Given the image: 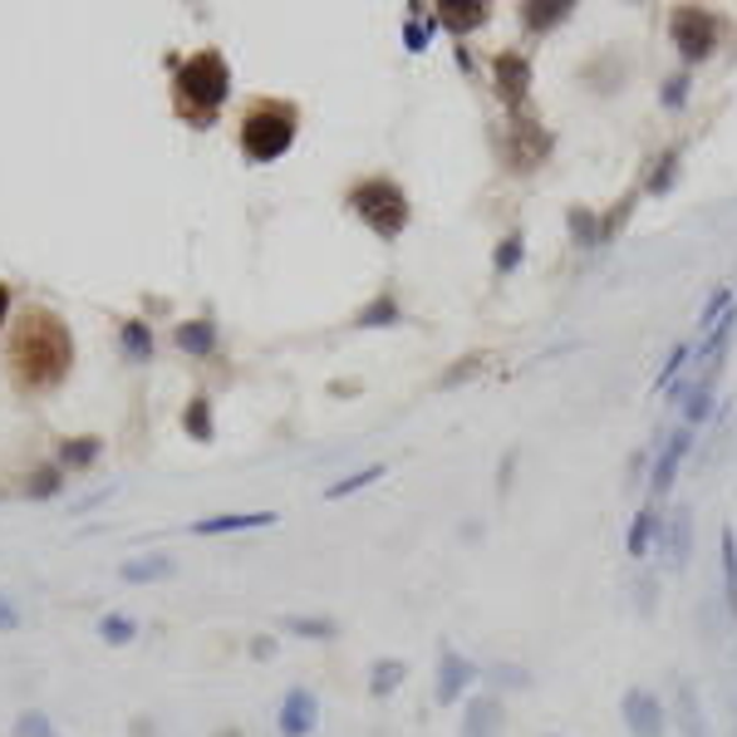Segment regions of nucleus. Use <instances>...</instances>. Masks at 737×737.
I'll return each mask as SVG.
<instances>
[{
    "mask_svg": "<svg viewBox=\"0 0 737 737\" xmlns=\"http://www.w3.org/2000/svg\"><path fill=\"white\" fill-rule=\"evenodd\" d=\"M432 15H438L442 29H452V35H472V29H482L491 20V10L482 5V0H438L432 5Z\"/></svg>",
    "mask_w": 737,
    "mask_h": 737,
    "instance_id": "obj_14",
    "label": "nucleus"
},
{
    "mask_svg": "<svg viewBox=\"0 0 737 737\" xmlns=\"http://www.w3.org/2000/svg\"><path fill=\"white\" fill-rule=\"evenodd\" d=\"M15 737H59V733H55V723H49L39 708H29V713L15 717Z\"/></svg>",
    "mask_w": 737,
    "mask_h": 737,
    "instance_id": "obj_35",
    "label": "nucleus"
},
{
    "mask_svg": "<svg viewBox=\"0 0 737 737\" xmlns=\"http://www.w3.org/2000/svg\"><path fill=\"white\" fill-rule=\"evenodd\" d=\"M619 717H625V733L629 737H668V708L658 693H649V688H625V698H619Z\"/></svg>",
    "mask_w": 737,
    "mask_h": 737,
    "instance_id": "obj_7",
    "label": "nucleus"
},
{
    "mask_svg": "<svg viewBox=\"0 0 737 737\" xmlns=\"http://www.w3.org/2000/svg\"><path fill=\"white\" fill-rule=\"evenodd\" d=\"M98 634H104L108 644H133V639H138V625H133L128 615H104V619H98Z\"/></svg>",
    "mask_w": 737,
    "mask_h": 737,
    "instance_id": "obj_34",
    "label": "nucleus"
},
{
    "mask_svg": "<svg viewBox=\"0 0 737 737\" xmlns=\"http://www.w3.org/2000/svg\"><path fill=\"white\" fill-rule=\"evenodd\" d=\"M349 212L359 216L379 241H399L413 222L408 192H403L393 177H359V182L349 187Z\"/></svg>",
    "mask_w": 737,
    "mask_h": 737,
    "instance_id": "obj_4",
    "label": "nucleus"
},
{
    "mask_svg": "<svg viewBox=\"0 0 737 737\" xmlns=\"http://www.w3.org/2000/svg\"><path fill=\"white\" fill-rule=\"evenodd\" d=\"M383 477V462H369V467H359V472H349V477H340V482H330L324 487V501H344V497H354V491H364L369 482H379Z\"/></svg>",
    "mask_w": 737,
    "mask_h": 737,
    "instance_id": "obj_28",
    "label": "nucleus"
},
{
    "mask_svg": "<svg viewBox=\"0 0 737 737\" xmlns=\"http://www.w3.org/2000/svg\"><path fill=\"white\" fill-rule=\"evenodd\" d=\"M688 354H693V349H688V344H674V354H668V364H664V369H658V379H654V393H658V389H668V383L678 379V369H683V364H688Z\"/></svg>",
    "mask_w": 737,
    "mask_h": 737,
    "instance_id": "obj_37",
    "label": "nucleus"
},
{
    "mask_svg": "<svg viewBox=\"0 0 737 737\" xmlns=\"http://www.w3.org/2000/svg\"><path fill=\"white\" fill-rule=\"evenodd\" d=\"M104 452V438L84 432V438H64L59 442V467H88V462Z\"/></svg>",
    "mask_w": 737,
    "mask_h": 737,
    "instance_id": "obj_26",
    "label": "nucleus"
},
{
    "mask_svg": "<svg viewBox=\"0 0 737 737\" xmlns=\"http://www.w3.org/2000/svg\"><path fill=\"white\" fill-rule=\"evenodd\" d=\"M634 202H639V192H625V197H619V202H615V212H609L605 222H599V246H605V241H615V231L629 222V212H634Z\"/></svg>",
    "mask_w": 737,
    "mask_h": 737,
    "instance_id": "obj_33",
    "label": "nucleus"
},
{
    "mask_svg": "<svg viewBox=\"0 0 737 737\" xmlns=\"http://www.w3.org/2000/svg\"><path fill=\"white\" fill-rule=\"evenodd\" d=\"M507 733V708L497 693H472L462 703V727L457 737H501Z\"/></svg>",
    "mask_w": 737,
    "mask_h": 737,
    "instance_id": "obj_11",
    "label": "nucleus"
},
{
    "mask_svg": "<svg viewBox=\"0 0 737 737\" xmlns=\"http://www.w3.org/2000/svg\"><path fill=\"white\" fill-rule=\"evenodd\" d=\"M708 413H713V389H708V383H698V389L688 393V423H703Z\"/></svg>",
    "mask_w": 737,
    "mask_h": 737,
    "instance_id": "obj_39",
    "label": "nucleus"
},
{
    "mask_svg": "<svg viewBox=\"0 0 737 737\" xmlns=\"http://www.w3.org/2000/svg\"><path fill=\"white\" fill-rule=\"evenodd\" d=\"M432 25H438V15H432V20H418V15H413L408 25H403V45H408L413 55H423V49H428V35H432Z\"/></svg>",
    "mask_w": 737,
    "mask_h": 737,
    "instance_id": "obj_36",
    "label": "nucleus"
},
{
    "mask_svg": "<svg viewBox=\"0 0 737 737\" xmlns=\"http://www.w3.org/2000/svg\"><path fill=\"white\" fill-rule=\"evenodd\" d=\"M275 727H281V737H310L314 727H320V698L295 683L290 693L281 698V708H275Z\"/></svg>",
    "mask_w": 737,
    "mask_h": 737,
    "instance_id": "obj_10",
    "label": "nucleus"
},
{
    "mask_svg": "<svg viewBox=\"0 0 737 737\" xmlns=\"http://www.w3.org/2000/svg\"><path fill=\"white\" fill-rule=\"evenodd\" d=\"M226 98H231V64H226L222 49H197L192 59H182V64H177L173 108L192 128H212Z\"/></svg>",
    "mask_w": 737,
    "mask_h": 737,
    "instance_id": "obj_2",
    "label": "nucleus"
},
{
    "mask_svg": "<svg viewBox=\"0 0 737 737\" xmlns=\"http://www.w3.org/2000/svg\"><path fill=\"white\" fill-rule=\"evenodd\" d=\"M403 678H408V664H403V658H373V664H369V693L373 698L399 693Z\"/></svg>",
    "mask_w": 737,
    "mask_h": 737,
    "instance_id": "obj_24",
    "label": "nucleus"
},
{
    "mask_svg": "<svg viewBox=\"0 0 737 737\" xmlns=\"http://www.w3.org/2000/svg\"><path fill=\"white\" fill-rule=\"evenodd\" d=\"M281 629L285 634H300V639H320V644L340 639V619H330V615H285Z\"/></svg>",
    "mask_w": 737,
    "mask_h": 737,
    "instance_id": "obj_22",
    "label": "nucleus"
},
{
    "mask_svg": "<svg viewBox=\"0 0 737 737\" xmlns=\"http://www.w3.org/2000/svg\"><path fill=\"white\" fill-rule=\"evenodd\" d=\"M570 236H575V246H585V251H595L599 246V222H595V212L590 206H570Z\"/></svg>",
    "mask_w": 737,
    "mask_h": 737,
    "instance_id": "obj_31",
    "label": "nucleus"
},
{
    "mask_svg": "<svg viewBox=\"0 0 737 737\" xmlns=\"http://www.w3.org/2000/svg\"><path fill=\"white\" fill-rule=\"evenodd\" d=\"M550 153V133L536 123V118H516V123L501 133V163L511 173H536Z\"/></svg>",
    "mask_w": 737,
    "mask_h": 737,
    "instance_id": "obj_6",
    "label": "nucleus"
},
{
    "mask_svg": "<svg viewBox=\"0 0 737 737\" xmlns=\"http://www.w3.org/2000/svg\"><path fill=\"white\" fill-rule=\"evenodd\" d=\"M5 364H10V379L20 389H59L74 369V334L69 324L59 320L55 310L45 305H29L15 324H10V340H5Z\"/></svg>",
    "mask_w": 737,
    "mask_h": 737,
    "instance_id": "obj_1",
    "label": "nucleus"
},
{
    "mask_svg": "<svg viewBox=\"0 0 737 737\" xmlns=\"http://www.w3.org/2000/svg\"><path fill=\"white\" fill-rule=\"evenodd\" d=\"M658 531H664V516H658V507L649 501V507H639V516H634V526H629V536H625V550H629V560H644L649 556V546L658 540Z\"/></svg>",
    "mask_w": 737,
    "mask_h": 737,
    "instance_id": "obj_17",
    "label": "nucleus"
},
{
    "mask_svg": "<svg viewBox=\"0 0 737 737\" xmlns=\"http://www.w3.org/2000/svg\"><path fill=\"white\" fill-rule=\"evenodd\" d=\"M295 133H300V108L285 104V98H255L251 108L241 114V157L246 163H275L295 147Z\"/></svg>",
    "mask_w": 737,
    "mask_h": 737,
    "instance_id": "obj_3",
    "label": "nucleus"
},
{
    "mask_svg": "<svg viewBox=\"0 0 737 737\" xmlns=\"http://www.w3.org/2000/svg\"><path fill=\"white\" fill-rule=\"evenodd\" d=\"M177 575V560L167 556H133L118 566V580H128V585H157V580H173Z\"/></svg>",
    "mask_w": 737,
    "mask_h": 737,
    "instance_id": "obj_16",
    "label": "nucleus"
},
{
    "mask_svg": "<svg viewBox=\"0 0 737 737\" xmlns=\"http://www.w3.org/2000/svg\"><path fill=\"white\" fill-rule=\"evenodd\" d=\"M5 314H10V285L0 281V330H5Z\"/></svg>",
    "mask_w": 737,
    "mask_h": 737,
    "instance_id": "obj_44",
    "label": "nucleus"
},
{
    "mask_svg": "<svg viewBox=\"0 0 737 737\" xmlns=\"http://www.w3.org/2000/svg\"><path fill=\"white\" fill-rule=\"evenodd\" d=\"M668 39H674L683 64H698V59H708L717 49V20L698 5H674V15H668Z\"/></svg>",
    "mask_w": 737,
    "mask_h": 737,
    "instance_id": "obj_5",
    "label": "nucleus"
},
{
    "mask_svg": "<svg viewBox=\"0 0 737 737\" xmlns=\"http://www.w3.org/2000/svg\"><path fill=\"white\" fill-rule=\"evenodd\" d=\"M182 428L192 432L197 442H212L216 438V423H212V403L197 393V399H187V408H182Z\"/></svg>",
    "mask_w": 737,
    "mask_h": 737,
    "instance_id": "obj_27",
    "label": "nucleus"
},
{
    "mask_svg": "<svg viewBox=\"0 0 737 737\" xmlns=\"http://www.w3.org/2000/svg\"><path fill=\"white\" fill-rule=\"evenodd\" d=\"M688 531H693V511L688 507H678L674 516L664 521V531H658V550H664V560L674 570L688 566Z\"/></svg>",
    "mask_w": 737,
    "mask_h": 737,
    "instance_id": "obj_15",
    "label": "nucleus"
},
{
    "mask_svg": "<svg viewBox=\"0 0 737 737\" xmlns=\"http://www.w3.org/2000/svg\"><path fill=\"white\" fill-rule=\"evenodd\" d=\"M64 487V477H59V467H35L25 477V497H35V501H49L55 491Z\"/></svg>",
    "mask_w": 737,
    "mask_h": 737,
    "instance_id": "obj_32",
    "label": "nucleus"
},
{
    "mask_svg": "<svg viewBox=\"0 0 737 737\" xmlns=\"http://www.w3.org/2000/svg\"><path fill=\"white\" fill-rule=\"evenodd\" d=\"M0 629H20V609L5 595H0Z\"/></svg>",
    "mask_w": 737,
    "mask_h": 737,
    "instance_id": "obj_42",
    "label": "nucleus"
},
{
    "mask_svg": "<svg viewBox=\"0 0 737 737\" xmlns=\"http://www.w3.org/2000/svg\"><path fill=\"white\" fill-rule=\"evenodd\" d=\"M688 104V69L664 79V108H683Z\"/></svg>",
    "mask_w": 737,
    "mask_h": 737,
    "instance_id": "obj_38",
    "label": "nucleus"
},
{
    "mask_svg": "<svg viewBox=\"0 0 737 737\" xmlns=\"http://www.w3.org/2000/svg\"><path fill=\"white\" fill-rule=\"evenodd\" d=\"M546 737H560V733H546Z\"/></svg>",
    "mask_w": 737,
    "mask_h": 737,
    "instance_id": "obj_45",
    "label": "nucleus"
},
{
    "mask_svg": "<svg viewBox=\"0 0 737 737\" xmlns=\"http://www.w3.org/2000/svg\"><path fill=\"white\" fill-rule=\"evenodd\" d=\"M717 560H723V599L727 615H737V536L733 531H717Z\"/></svg>",
    "mask_w": 737,
    "mask_h": 737,
    "instance_id": "obj_23",
    "label": "nucleus"
},
{
    "mask_svg": "<svg viewBox=\"0 0 737 737\" xmlns=\"http://www.w3.org/2000/svg\"><path fill=\"white\" fill-rule=\"evenodd\" d=\"M118 349H123L128 364H147L153 359V330L143 320H123L118 324Z\"/></svg>",
    "mask_w": 737,
    "mask_h": 737,
    "instance_id": "obj_20",
    "label": "nucleus"
},
{
    "mask_svg": "<svg viewBox=\"0 0 737 737\" xmlns=\"http://www.w3.org/2000/svg\"><path fill=\"white\" fill-rule=\"evenodd\" d=\"M674 713H678L683 737H713V733H708L703 703H698V693H693V683H688V678H678V688H674Z\"/></svg>",
    "mask_w": 737,
    "mask_h": 737,
    "instance_id": "obj_18",
    "label": "nucleus"
},
{
    "mask_svg": "<svg viewBox=\"0 0 737 737\" xmlns=\"http://www.w3.org/2000/svg\"><path fill=\"white\" fill-rule=\"evenodd\" d=\"M275 526V511H216V516L192 521V536H231V531H261Z\"/></svg>",
    "mask_w": 737,
    "mask_h": 737,
    "instance_id": "obj_13",
    "label": "nucleus"
},
{
    "mask_svg": "<svg viewBox=\"0 0 737 737\" xmlns=\"http://www.w3.org/2000/svg\"><path fill=\"white\" fill-rule=\"evenodd\" d=\"M399 320H403V310H399V295L393 290H379L359 314H354L359 330H383V324H399Z\"/></svg>",
    "mask_w": 737,
    "mask_h": 737,
    "instance_id": "obj_21",
    "label": "nucleus"
},
{
    "mask_svg": "<svg viewBox=\"0 0 737 737\" xmlns=\"http://www.w3.org/2000/svg\"><path fill=\"white\" fill-rule=\"evenodd\" d=\"M251 654H255V658H271V654H275V639H271V634H261V639L251 644Z\"/></svg>",
    "mask_w": 737,
    "mask_h": 737,
    "instance_id": "obj_43",
    "label": "nucleus"
},
{
    "mask_svg": "<svg viewBox=\"0 0 737 737\" xmlns=\"http://www.w3.org/2000/svg\"><path fill=\"white\" fill-rule=\"evenodd\" d=\"M477 369H482V354H467V359H457V369H448L438 383H442V389H457V383H462V379H472Z\"/></svg>",
    "mask_w": 737,
    "mask_h": 737,
    "instance_id": "obj_41",
    "label": "nucleus"
},
{
    "mask_svg": "<svg viewBox=\"0 0 737 737\" xmlns=\"http://www.w3.org/2000/svg\"><path fill=\"white\" fill-rule=\"evenodd\" d=\"M477 678H482V668L472 664L467 654H457V649H442V654H438V683H432V698H438V708L462 703V693H467Z\"/></svg>",
    "mask_w": 737,
    "mask_h": 737,
    "instance_id": "obj_9",
    "label": "nucleus"
},
{
    "mask_svg": "<svg viewBox=\"0 0 737 737\" xmlns=\"http://www.w3.org/2000/svg\"><path fill=\"white\" fill-rule=\"evenodd\" d=\"M678 163H683V147H664V153L654 157V173H649V192L664 197L668 187H674V177H678Z\"/></svg>",
    "mask_w": 737,
    "mask_h": 737,
    "instance_id": "obj_29",
    "label": "nucleus"
},
{
    "mask_svg": "<svg viewBox=\"0 0 737 737\" xmlns=\"http://www.w3.org/2000/svg\"><path fill=\"white\" fill-rule=\"evenodd\" d=\"M727 310H733V290H713V300L703 305V314H698V324H717Z\"/></svg>",
    "mask_w": 737,
    "mask_h": 737,
    "instance_id": "obj_40",
    "label": "nucleus"
},
{
    "mask_svg": "<svg viewBox=\"0 0 737 737\" xmlns=\"http://www.w3.org/2000/svg\"><path fill=\"white\" fill-rule=\"evenodd\" d=\"M688 448H693V432H688V428H678V432H668V438H664V448H658V457H654V477H649V487H654L658 497L674 487V477H678V467H683Z\"/></svg>",
    "mask_w": 737,
    "mask_h": 737,
    "instance_id": "obj_12",
    "label": "nucleus"
},
{
    "mask_svg": "<svg viewBox=\"0 0 737 737\" xmlns=\"http://www.w3.org/2000/svg\"><path fill=\"white\" fill-rule=\"evenodd\" d=\"M570 0H531V5H521V25L531 29V35H546V29L566 25L570 20Z\"/></svg>",
    "mask_w": 737,
    "mask_h": 737,
    "instance_id": "obj_19",
    "label": "nucleus"
},
{
    "mask_svg": "<svg viewBox=\"0 0 737 737\" xmlns=\"http://www.w3.org/2000/svg\"><path fill=\"white\" fill-rule=\"evenodd\" d=\"M177 349H187V354H212V349H216V324H212V320H187V324H177Z\"/></svg>",
    "mask_w": 737,
    "mask_h": 737,
    "instance_id": "obj_25",
    "label": "nucleus"
},
{
    "mask_svg": "<svg viewBox=\"0 0 737 737\" xmlns=\"http://www.w3.org/2000/svg\"><path fill=\"white\" fill-rule=\"evenodd\" d=\"M491 79H497V98H501V104L521 108L531 98L536 69H531V59L521 55V49H497V59H491Z\"/></svg>",
    "mask_w": 737,
    "mask_h": 737,
    "instance_id": "obj_8",
    "label": "nucleus"
},
{
    "mask_svg": "<svg viewBox=\"0 0 737 737\" xmlns=\"http://www.w3.org/2000/svg\"><path fill=\"white\" fill-rule=\"evenodd\" d=\"M521 255H526V236L511 226V231L497 241V255H491V265H497V275H511V271L521 265Z\"/></svg>",
    "mask_w": 737,
    "mask_h": 737,
    "instance_id": "obj_30",
    "label": "nucleus"
}]
</instances>
